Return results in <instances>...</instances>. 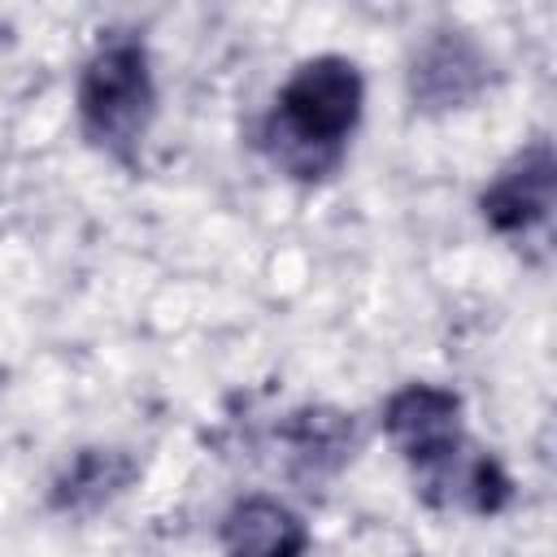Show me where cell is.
Wrapping results in <instances>:
<instances>
[{
    "mask_svg": "<svg viewBox=\"0 0 557 557\" xmlns=\"http://www.w3.org/2000/svg\"><path fill=\"white\" fill-rule=\"evenodd\" d=\"M361 113V74L344 57L305 61L278 96V131L296 148H335Z\"/></svg>",
    "mask_w": 557,
    "mask_h": 557,
    "instance_id": "cell-1",
    "label": "cell"
},
{
    "mask_svg": "<svg viewBox=\"0 0 557 557\" xmlns=\"http://www.w3.org/2000/svg\"><path fill=\"white\" fill-rule=\"evenodd\" d=\"M78 109L87 131L100 144H126L144 131V117L152 109V83H148V61L135 44H113L104 48L78 91Z\"/></svg>",
    "mask_w": 557,
    "mask_h": 557,
    "instance_id": "cell-2",
    "label": "cell"
},
{
    "mask_svg": "<svg viewBox=\"0 0 557 557\" xmlns=\"http://www.w3.org/2000/svg\"><path fill=\"white\" fill-rule=\"evenodd\" d=\"M387 431L413 461H440L457 444V400L435 387H405L387 409Z\"/></svg>",
    "mask_w": 557,
    "mask_h": 557,
    "instance_id": "cell-3",
    "label": "cell"
},
{
    "mask_svg": "<svg viewBox=\"0 0 557 557\" xmlns=\"http://www.w3.org/2000/svg\"><path fill=\"white\" fill-rule=\"evenodd\" d=\"M305 527L274 500H244L226 518V553L231 557H300Z\"/></svg>",
    "mask_w": 557,
    "mask_h": 557,
    "instance_id": "cell-4",
    "label": "cell"
},
{
    "mask_svg": "<svg viewBox=\"0 0 557 557\" xmlns=\"http://www.w3.org/2000/svg\"><path fill=\"white\" fill-rule=\"evenodd\" d=\"M487 218L496 222V226H527L531 218H540L544 213V205H548V165H540V170H513V174H505L492 191H487Z\"/></svg>",
    "mask_w": 557,
    "mask_h": 557,
    "instance_id": "cell-5",
    "label": "cell"
}]
</instances>
